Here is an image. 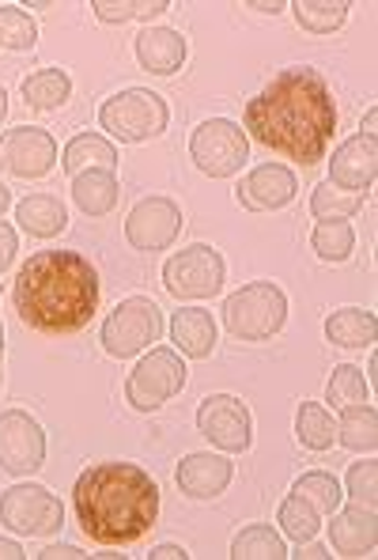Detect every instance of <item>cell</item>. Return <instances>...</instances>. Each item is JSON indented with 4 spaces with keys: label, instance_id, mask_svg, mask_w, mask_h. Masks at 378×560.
I'll return each mask as SVG.
<instances>
[{
    "label": "cell",
    "instance_id": "33",
    "mask_svg": "<svg viewBox=\"0 0 378 560\" xmlns=\"http://www.w3.org/2000/svg\"><path fill=\"white\" fill-rule=\"evenodd\" d=\"M367 378L359 368H352V364H341V368H333V375H330V386H326V398L333 401L336 409H344V406H359V401H367Z\"/></svg>",
    "mask_w": 378,
    "mask_h": 560
},
{
    "label": "cell",
    "instance_id": "35",
    "mask_svg": "<svg viewBox=\"0 0 378 560\" xmlns=\"http://www.w3.org/2000/svg\"><path fill=\"white\" fill-rule=\"evenodd\" d=\"M281 526H284V534L292 541H315V534H318V512L307 504L303 497H287L284 504H281Z\"/></svg>",
    "mask_w": 378,
    "mask_h": 560
},
{
    "label": "cell",
    "instance_id": "42",
    "mask_svg": "<svg viewBox=\"0 0 378 560\" xmlns=\"http://www.w3.org/2000/svg\"><path fill=\"white\" fill-rule=\"evenodd\" d=\"M295 557H307V560H318V557H330V553H326V549L322 546H307V549H303V553H295Z\"/></svg>",
    "mask_w": 378,
    "mask_h": 560
},
{
    "label": "cell",
    "instance_id": "45",
    "mask_svg": "<svg viewBox=\"0 0 378 560\" xmlns=\"http://www.w3.org/2000/svg\"><path fill=\"white\" fill-rule=\"evenodd\" d=\"M250 8H258V12H273V15H276L284 4H276V0H273V4H250Z\"/></svg>",
    "mask_w": 378,
    "mask_h": 560
},
{
    "label": "cell",
    "instance_id": "22",
    "mask_svg": "<svg viewBox=\"0 0 378 560\" xmlns=\"http://www.w3.org/2000/svg\"><path fill=\"white\" fill-rule=\"evenodd\" d=\"M375 334L378 318L364 307H341L326 318V337L336 349H367V345H375Z\"/></svg>",
    "mask_w": 378,
    "mask_h": 560
},
{
    "label": "cell",
    "instance_id": "29",
    "mask_svg": "<svg viewBox=\"0 0 378 560\" xmlns=\"http://www.w3.org/2000/svg\"><path fill=\"white\" fill-rule=\"evenodd\" d=\"M295 435H299L303 447L330 451L336 440V420L318 401H303L299 413H295Z\"/></svg>",
    "mask_w": 378,
    "mask_h": 560
},
{
    "label": "cell",
    "instance_id": "5",
    "mask_svg": "<svg viewBox=\"0 0 378 560\" xmlns=\"http://www.w3.org/2000/svg\"><path fill=\"white\" fill-rule=\"evenodd\" d=\"M170 110L163 103V95L144 92V88H129V92L110 95L103 106H98V126L106 133H114L126 144H141V140H152L167 129Z\"/></svg>",
    "mask_w": 378,
    "mask_h": 560
},
{
    "label": "cell",
    "instance_id": "28",
    "mask_svg": "<svg viewBox=\"0 0 378 560\" xmlns=\"http://www.w3.org/2000/svg\"><path fill=\"white\" fill-rule=\"evenodd\" d=\"M295 8V23L310 35H333L344 20H349V0H299Z\"/></svg>",
    "mask_w": 378,
    "mask_h": 560
},
{
    "label": "cell",
    "instance_id": "18",
    "mask_svg": "<svg viewBox=\"0 0 378 560\" xmlns=\"http://www.w3.org/2000/svg\"><path fill=\"white\" fill-rule=\"evenodd\" d=\"M330 541H333L336 553H344V557H364V553H371L375 541H378V518H375V508L349 504L344 512H333Z\"/></svg>",
    "mask_w": 378,
    "mask_h": 560
},
{
    "label": "cell",
    "instance_id": "12",
    "mask_svg": "<svg viewBox=\"0 0 378 560\" xmlns=\"http://www.w3.org/2000/svg\"><path fill=\"white\" fill-rule=\"evenodd\" d=\"M46 463V432L31 413L8 409L0 413V469L12 477L35 474Z\"/></svg>",
    "mask_w": 378,
    "mask_h": 560
},
{
    "label": "cell",
    "instance_id": "14",
    "mask_svg": "<svg viewBox=\"0 0 378 560\" xmlns=\"http://www.w3.org/2000/svg\"><path fill=\"white\" fill-rule=\"evenodd\" d=\"M182 232V209L167 197H147L126 220V238L137 250H167Z\"/></svg>",
    "mask_w": 378,
    "mask_h": 560
},
{
    "label": "cell",
    "instance_id": "38",
    "mask_svg": "<svg viewBox=\"0 0 378 560\" xmlns=\"http://www.w3.org/2000/svg\"><path fill=\"white\" fill-rule=\"evenodd\" d=\"M15 250H20V243H15V232L0 220V273H4L8 266H12Z\"/></svg>",
    "mask_w": 378,
    "mask_h": 560
},
{
    "label": "cell",
    "instance_id": "37",
    "mask_svg": "<svg viewBox=\"0 0 378 560\" xmlns=\"http://www.w3.org/2000/svg\"><path fill=\"white\" fill-rule=\"evenodd\" d=\"M375 481H378V466L375 463H356L349 469V497L352 504H364V508H375Z\"/></svg>",
    "mask_w": 378,
    "mask_h": 560
},
{
    "label": "cell",
    "instance_id": "23",
    "mask_svg": "<svg viewBox=\"0 0 378 560\" xmlns=\"http://www.w3.org/2000/svg\"><path fill=\"white\" fill-rule=\"evenodd\" d=\"M64 171H69L72 178L84 175V171H110L118 167V152H114L110 140L95 137V133H80L69 140V148H64Z\"/></svg>",
    "mask_w": 378,
    "mask_h": 560
},
{
    "label": "cell",
    "instance_id": "43",
    "mask_svg": "<svg viewBox=\"0 0 378 560\" xmlns=\"http://www.w3.org/2000/svg\"><path fill=\"white\" fill-rule=\"evenodd\" d=\"M8 209H12V194H8V186L0 183V217H4Z\"/></svg>",
    "mask_w": 378,
    "mask_h": 560
},
{
    "label": "cell",
    "instance_id": "11",
    "mask_svg": "<svg viewBox=\"0 0 378 560\" xmlns=\"http://www.w3.org/2000/svg\"><path fill=\"white\" fill-rule=\"evenodd\" d=\"M197 428H201V435L212 447L227 451V455H243L253 443L250 409L238 398H232V394H212V398H204L201 409H197Z\"/></svg>",
    "mask_w": 378,
    "mask_h": 560
},
{
    "label": "cell",
    "instance_id": "27",
    "mask_svg": "<svg viewBox=\"0 0 378 560\" xmlns=\"http://www.w3.org/2000/svg\"><path fill=\"white\" fill-rule=\"evenodd\" d=\"M232 557L235 560H284L287 549H284L281 534H276L273 526L253 523V526H246V530L235 534Z\"/></svg>",
    "mask_w": 378,
    "mask_h": 560
},
{
    "label": "cell",
    "instance_id": "17",
    "mask_svg": "<svg viewBox=\"0 0 378 560\" xmlns=\"http://www.w3.org/2000/svg\"><path fill=\"white\" fill-rule=\"evenodd\" d=\"M175 477L189 500H216L232 485L235 466L224 455H186Z\"/></svg>",
    "mask_w": 378,
    "mask_h": 560
},
{
    "label": "cell",
    "instance_id": "2",
    "mask_svg": "<svg viewBox=\"0 0 378 560\" xmlns=\"http://www.w3.org/2000/svg\"><path fill=\"white\" fill-rule=\"evenodd\" d=\"M12 303L38 334H80L98 311V273L76 250L31 254L15 273Z\"/></svg>",
    "mask_w": 378,
    "mask_h": 560
},
{
    "label": "cell",
    "instance_id": "20",
    "mask_svg": "<svg viewBox=\"0 0 378 560\" xmlns=\"http://www.w3.org/2000/svg\"><path fill=\"white\" fill-rule=\"evenodd\" d=\"M170 341L178 345L182 357L204 360L216 349V323H212V315L201 307L175 311V318H170Z\"/></svg>",
    "mask_w": 378,
    "mask_h": 560
},
{
    "label": "cell",
    "instance_id": "34",
    "mask_svg": "<svg viewBox=\"0 0 378 560\" xmlns=\"http://www.w3.org/2000/svg\"><path fill=\"white\" fill-rule=\"evenodd\" d=\"M38 43V23L23 8L4 4L0 8V46L8 49H31Z\"/></svg>",
    "mask_w": 378,
    "mask_h": 560
},
{
    "label": "cell",
    "instance_id": "31",
    "mask_svg": "<svg viewBox=\"0 0 378 560\" xmlns=\"http://www.w3.org/2000/svg\"><path fill=\"white\" fill-rule=\"evenodd\" d=\"M295 497H303L310 508H315L318 515H333L336 508H341V481H336L333 474H322V469H315V474H303L299 481H295Z\"/></svg>",
    "mask_w": 378,
    "mask_h": 560
},
{
    "label": "cell",
    "instance_id": "3",
    "mask_svg": "<svg viewBox=\"0 0 378 560\" xmlns=\"http://www.w3.org/2000/svg\"><path fill=\"white\" fill-rule=\"evenodd\" d=\"M72 508L95 546H137L160 515V485L133 463H95L76 477Z\"/></svg>",
    "mask_w": 378,
    "mask_h": 560
},
{
    "label": "cell",
    "instance_id": "19",
    "mask_svg": "<svg viewBox=\"0 0 378 560\" xmlns=\"http://www.w3.org/2000/svg\"><path fill=\"white\" fill-rule=\"evenodd\" d=\"M186 54L189 43L170 27H147L137 35V57H141L144 72H152V77H175L186 65Z\"/></svg>",
    "mask_w": 378,
    "mask_h": 560
},
{
    "label": "cell",
    "instance_id": "47",
    "mask_svg": "<svg viewBox=\"0 0 378 560\" xmlns=\"http://www.w3.org/2000/svg\"><path fill=\"white\" fill-rule=\"evenodd\" d=\"M0 383H4V372H0Z\"/></svg>",
    "mask_w": 378,
    "mask_h": 560
},
{
    "label": "cell",
    "instance_id": "30",
    "mask_svg": "<svg viewBox=\"0 0 378 560\" xmlns=\"http://www.w3.org/2000/svg\"><path fill=\"white\" fill-rule=\"evenodd\" d=\"M310 246L322 261H349L356 250V232L349 220H322L310 235Z\"/></svg>",
    "mask_w": 378,
    "mask_h": 560
},
{
    "label": "cell",
    "instance_id": "6",
    "mask_svg": "<svg viewBox=\"0 0 378 560\" xmlns=\"http://www.w3.org/2000/svg\"><path fill=\"white\" fill-rule=\"evenodd\" d=\"M189 160L209 178H232L250 160V140L227 118H209L189 137Z\"/></svg>",
    "mask_w": 378,
    "mask_h": 560
},
{
    "label": "cell",
    "instance_id": "40",
    "mask_svg": "<svg viewBox=\"0 0 378 560\" xmlns=\"http://www.w3.org/2000/svg\"><path fill=\"white\" fill-rule=\"evenodd\" d=\"M189 553L182 546H155L152 553H147V560H186Z\"/></svg>",
    "mask_w": 378,
    "mask_h": 560
},
{
    "label": "cell",
    "instance_id": "8",
    "mask_svg": "<svg viewBox=\"0 0 378 560\" xmlns=\"http://www.w3.org/2000/svg\"><path fill=\"white\" fill-rule=\"evenodd\" d=\"M160 334L163 311L152 300H144V295H133V300H121L103 323V349L118 360H129L152 341H160Z\"/></svg>",
    "mask_w": 378,
    "mask_h": 560
},
{
    "label": "cell",
    "instance_id": "48",
    "mask_svg": "<svg viewBox=\"0 0 378 560\" xmlns=\"http://www.w3.org/2000/svg\"><path fill=\"white\" fill-rule=\"evenodd\" d=\"M0 334H4V329H0Z\"/></svg>",
    "mask_w": 378,
    "mask_h": 560
},
{
    "label": "cell",
    "instance_id": "1",
    "mask_svg": "<svg viewBox=\"0 0 378 560\" xmlns=\"http://www.w3.org/2000/svg\"><path fill=\"white\" fill-rule=\"evenodd\" d=\"M246 129L269 152L315 167L336 133V106L326 77L310 65L284 69L246 103Z\"/></svg>",
    "mask_w": 378,
    "mask_h": 560
},
{
    "label": "cell",
    "instance_id": "39",
    "mask_svg": "<svg viewBox=\"0 0 378 560\" xmlns=\"http://www.w3.org/2000/svg\"><path fill=\"white\" fill-rule=\"evenodd\" d=\"M38 557H43V560H80V557H87V553L80 546H49Z\"/></svg>",
    "mask_w": 378,
    "mask_h": 560
},
{
    "label": "cell",
    "instance_id": "24",
    "mask_svg": "<svg viewBox=\"0 0 378 560\" xmlns=\"http://www.w3.org/2000/svg\"><path fill=\"white\" fill-rule=\"evenodd\" d=\"M72 197L87 217H106L118 205V178L110 171H84L72 178Z\"/></svg>",
    "mask_w": 378,
    "mask_h": 560
},
{
    "label": "cell",
    "instance_id": "46",
    "mask_svg": "<svg viewBox=\"0 0 378 560\" xmlns=\"http://www.w3.org/2000/svg\"><path fill=\"white\" fill-rule=\"evenodd\" d=\"M4 114H8V92L0 88V121H4Z\"/></svg>",
    "mask_w": 378,
    "mask_h": 560
},
{
    "label": "cell",
    "instance_id": "41",
    "mask_svg": "<svg viewBox=\"0 0 378 560\" xmlns=\"http://www.w3.org/2000/svg\"><path fill=\"white\" fill-rule=\"evenodd\" d=\"M0 560H23L20 541H8V538H0Z\"/></svg>",
    "mask_w": 378,
    "mask_h": 560
},
{
    "label": "cell",
    "instance_id": "26",
    "mask_svg": "<svg viewBox=\"0 0 378 560\" xmlns=\"http://www.w3.org/2000/svg\"><path fill=\"white\" fill-rule=\"evenodd\" d=\"M69 95H72V80L64 69H38L35 77L23 80V98L35 110H57V106L69 103Z\"/></svg>",
    "mask_w": 378,
    "mask_h": 560
},
{
    "label": "cell",
    "instance_id": "21",
    "mask_svg": "<svg viewBox=\"0 0 378 560\" xmlns=\"http://www.w3.org/2000/svg\"><path fill=\"white\" fill-rule=\"evenodd\" d=\"M15 220H20L23 232L35 235V238H54L69 228L64 205L49 194H35V197H27V201L15 205Z\"/></svg>",
    "mask_w": 378,
    "mask_h": 560
},
{
    "label": "cell",
    "instance_id": "44",
    "mask_svg": "<svg viewBox=\"0 0 378 560\" xmlns=\"http://www.w3.org/2000/svg\"><path fill=\"white\" fill-rule=\"evenodd\" d=\"M375 121H378V110H371L364 118V137H375Z\"/></svg>",
    "mask_w": 378,
    "mask_h": 560
},
{
    "label": "cell",
    "instance_id": "36",
    "mask_svg": "<svg viewBox=\"0 0 378 560\" xmlns=\"http://www.w3.org/2000/svg\"><path fill=\"white\" fill-rule=\"evenodd\" d=\"M95 15L103 23H126V20H152V15L167 12V0H141V4H133V0H95Z\"/></svg>",
    "mask_w": 378,
    "mask_h": 560
},
{
    "label": "cell",
    "instance_id": "13",
    "mask_svg": "<svg viewBox=\"0 0 378 560\" xmlns=\"http://www.w3.org/2000/svg\"><path fill=\"white\" fill-rule=\"evenodd\" d=\"M57 163V144L46 129L20 126L0 137V167L12 171L15 178H43Z\"/></svg>",
    "mask_w": 378,
    "mask_h": 560
},
{
    "label": "cell",
    "instance_id": "15",
    "mask_svg": "<svg viewBox=\"0 0 378 560\" xmlns=\"http://www.w3.org/2000/svg\"><path fill=\"white\" fill-rule=\"evenodd\" d=\"M295 189H299V183H295V175L284 163H261V167H253L250 175L238 183L235 197H238V205L250 212H273L292 201Z\"/></svg>",
    "mask_w": 378,
    "mask_h": 560
},
{
    "label": "cell",
    "instance_id": "10",
    "mask_svg": "<svg viewBox=\"0 0 378 560\" xmlns=\"http://www.w3.org/2000/svg\"><path fill=\"white\" fill-rule=\"evenodd\" d=\"M186 386V364L175 349H152L141 364L133 368L126 383V398L141 413H155L163 401H170Z\"/></svg>",
    "mask_w": 378,
    "mask_h": 560
},
{
    "label": "cell",
    "instance_id": "16",
    "mask_svg": "<svg viewBox=\"0 0 378 560\" xmlns=\"http://www.w3.org/2000/svg\"><path fill=\"white\" fill-rule=\"evenodd\" d=\"M378 175V144L375 137H352L344 140L341 148L333 152L330 160V183L336 189H344V194H364V189H371Z\"/></svg>",
    "mask_w": 378,
    "mask_h": 560
},
{
    "label": "cell",
    "instance_id": "32",
    "mask_svg": "<svg viewBox=\"0 0 378 560\" xmlns=\"http://www.w3.org/2000/svg\"><path fill=\"white\" fill-rule=\"evenodd\" d=\"M359 209H364V194H344L333 183H322L315 189V197H310V212L318 220H349Z\"/></svg>",
    "mask_w": 378,
    "mask_h": 560
},
{
    "label": "cell",
    "instance_id": "25",
    "mask_svg": "<svg viewBox=\"0 0 378 560\" xmlns=\"http://www.w3.org/2000/svg\"><path fill=\"white\" fill-rule=\"evenodd\" d=\"M336 440L349 451H375L378 447V413L375 406L359 401V406H344L341 420H336Z\"/></svg>",
    "mask_w": 378,
    "mask_h": 560
},
{
    "label": "cell",
    "instance_id": "4",
    "mask_svg": "<svg viewBox=\"0 0 378 560\" xmlns=\"http://www.w3.org/2000/svg\"><path fill=\"white\" fill-rule=\"evenodd\" d=\"M224 323L243 341H265L287 323V300L273 280H253L224 303Z\"/></svg>",
    "mask_w": 378,
    "mask_h": 560
},
{
    "label": "cell",
    "instance_id": "9",
    "mask_svg": "<svg viewBox=\"0 0 378 560\" xmlns=\"http://www.w3.org/2000/svg\"><path fill=\"white\" fill-rule=\"evenodd\" d=\"M0 526L31 538H46L64 526V508L43 485H12L0 497Z\"/></svg>",
    "mask_w": 378,
    "mask_h": 560
},
{
    "label": "cell",
    "instance_id": "7",
    "mask_svg": "<svg viewBox=\"0 0 378 560\" xmlns=\"http://www.w3.org/2000/svg\"><path fill=\"white\" fill-rule=\"evenodd\" d=\"M224 254L209 243H193L163 266V284L175 300H209L224 288Z\"/></svg>",
    "mask_w": 378,
    "mask_h": 560
}]
</instances>
